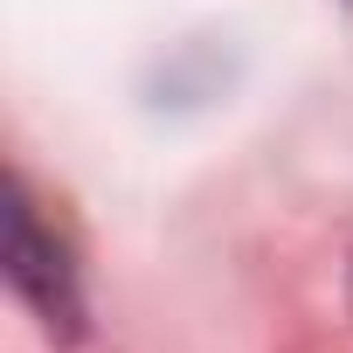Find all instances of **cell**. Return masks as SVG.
<instances>
[{"label": "cell", "mask_w": 353, "mask_h": 353, "mask_svg": "<svg viewBox=\"0 0 353 353\" xmlns=\"http://www.w3.org/2000/svg\"><path fill=\"white\" fill-rule=\"evenodd\" d=\"M8 284L35 305V319L56 332V339H77V325H83V298H77V263H70V250L35 222V201L14 188V201H8Z\"/></svg>", "instance_id": "obj_1"}, {"label": "cell", "mask_w": 353, "mask_h": 353, "mask_svg": "<svg viewBox=\"0 0 353 353\" xmlns=\"http://www.w3.org/2000/svg\"><path fill=\"white\" fill-rule=\"evenodd\" d=\"M346 291H353V284H346Z\"/></svg>", "instance_id": "obj_2"}]
</instances>
